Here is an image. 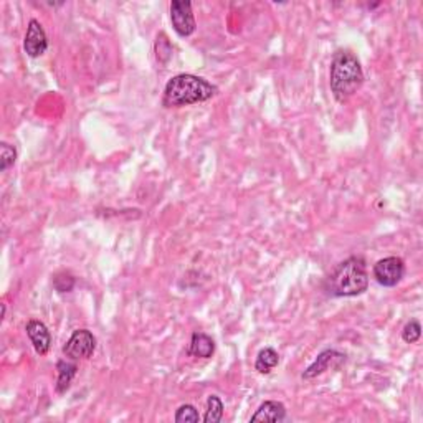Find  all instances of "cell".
Listing matches in <instances>:
<instances>
[{"mask_svg":"<svg viewBox=\"0 0 423 423\" xmlns=\"http://www.w3.org/2000/svg\"><path fill=\"white\" fill-rule=\"evenodd\" d=\"M326 291L336 298H353L367 291L369 273L362 256L341 261L324 282Z\"/></svg>","mask_w":423,"mask_h":423,"instance_id":"1","label":"cell"},{"mask_svg":"<svg viewBox=\"0 0 423 423\" xmlns=\"http://www.w3.org/2000/svg\"><path fill=\"white\" fill-rule=\"evenodd\" d=\"M329 78L331 91L336 101H349L364 84V71L358 56L349 50L336 51L331 61Z\"/></svg>","mask_w":423,"mask_h":423,"instance_id":"2","label":"cell"},{"mask_svg":"<svg viewBox=\"0 0 423 423\" xmlns=\"http://www.w3.org/2000/svg\"><path fill=\"white\" fill-rule=\"evenodd\" d=\"M218 88L201 76L182 73L172 76L164 88L163 104L165 108H182L203 103L217 96Z\"/></svg>","mask_w":423,"mask_h":423,"instance_id":"3","label":"cell"},{"mask_svg":"<svg viewBox=\"0 0 423 423\" xmlns=\"http://www.w3.org/2000/svg\"><path fill=\"white\" fill-rule=\"evenodd\" d=\"M374 278L380 286L393 288L402 282L405 274V263L398 256H387V258L379 260L372 268Z\"/></svg>","mask_w":423,"mask_h":423,"instance_id":"4","label":"cell"},{"mask_svg":"<svg viewBox=\"0 0 423 423\" xmlns=\"http://www.w3.org/2000/svg\"><path fill=\"white\" fill-rule=\"evenodd\" d=\"M94 349H96V337L93 336V332L78 329L66 341L63 354L71 360H87L94 354Z\"/></svg>","mask_w":423,"mask_h":423,"instance_id":"5","label":"cell"},{"mask_svg":"<svg viewBox=\"0 0 423 423\" xmlns=\"http://www.w3.org/2000/svg\"><path fill=\"white\" fill-rule=\"evenodd\" d=\"M170 22H172L174 30L180 37H190L196 32L197 23L192 13V4L185 0H174L170 2Z\"/></svg>","mask_w":423,"mask_h":423,"instance_id":"6","label":"cell"},{"mask_svg":"<svg viewBox=\"0 0 423 423\" xmlns=\"http://www.w3.org/2000/svg\"><path fill=\"white\" fill-rule=\"evenodd\" d=\"M23 49H25V53L32 58H38L42 56L49 49V38H46L45 28L42 27V23L32 18L28 22L27 27V33H25V40H23Z\"/></svg>","mask_w":423,"mask_h":423,"instance_id":"7","label":"cell"},{"mask_svg":"<svg viewBox=\"0 0 423 423\" xmlns=\"http://www.w3.org/2000/svg\"><path fill=\"white\" fill-rule=\"evenodd\" d=\"M344 362H346V354L339 353V351H334V349L322 351V353L316 358L315 362H312L310 367L304 370L301 377L304 380L315 379V377H317V375H322L324 372H327V370L339 369Z\"/></svg>","mask_w":423,"mask_h":423,"instance_id":"8","label":"cell"},{"mask_svg":"<svg viewBox=\"0 0 423 423\" xmlns=\"http://www.w3.org/2000/svg\"><path fill=\"white\" fill-rule=\"evenodd\" d=\"M27 336L30 342L33 344V349H35L37 354L45 355L49 354V351L51 348V334L44 322L38 320H30L25 326Z\"/></svg>","mask_w":423,"mask_h":423,"instance_id":"9","label":"cell"},{"mask_svg":"<svg viewBox=\"0 0 423 423\" xmlns=\"http://www.w3.org/2000/svg\"><path fill=\"white\" fill-rule=\"evenodd\" d=\"M286 418V407L282 402L277 400H266L261 403L253 415H251L250 422H270V423H279Z\"/></svg>","mask_w":423,"mask_h":423,"instance_id":"10","label":"cell"},{"mask_svg":"<svg viewBox=\"0 0 423 423\" xmlns=\"http://www.w3.org/2000/svg\"><path fill=\"white\" fill-rule=\"evenodd\" d=\"M189 355L198 359H210L215 353V341L206 332H194L190 337V344L187 349Z\"/></svg>","mask_w":423,"mask_h":423,"instance_id":"11","label":"cell"},{"mask_svg":"<svg viewBox=\"0 0 423 423\" xmlns=\"http://www.w3.org/2000/svg\"><path fill=\"white\" fill-rule=\"evenodd\" d=\"M56 370H58V379H56V392L65 393L70 389L71 382H73L78 367H76V364L68 362V360H60V362L56 364Z\"/></svg>","mask_w":423,"mask_h":423,"instance_id":"12","label":"cell"},{"mask_svg":"<svg viewBox=\"0 0 423 423\" xmlns=\"http://www.w3.org/2000/svg\"><path fill=\"white\" fill-rule=\"evenodd\" d=\"M279 364V355L273 348L261 349L255 360V369L260 374H270Z\"/></svg>","mask_w":423,"mask_h":423,"instance_id":"13","label":"cell"},{"mask_svg":"<svg viewBox=\"0 0 423 423\" xmlns=\"http://www.w3.org/2000/svg\"><path fill=\"white\" fill-rule=\"evenodd\" d=\"M223 410H225V407H223V402L220 400V397L210 396L207 398V410H206V415H203V422L206 423L222 422Z\"/></svg>","mask_w":423,"mask_h":423,"instance_id":"14","label":"cell"},{"mask_svg":"<svg viewBox=\"0 0 423 423\" xmlns=\"http://www.w3.org/2000/svg\"><path fill=\"white\" fill-rule=\"evenodd\" d=\"M174 420L177 423H198L201 422V415H198L197 408L190 403H185V405H180L175 412Z\"/></svg>","mask_w":423,"mask_h":423,"instance_id":"15","label":"cell"},{"mask_svg":"<svg viewBox=\"0 0 423 423\" xmlns=\"http://www.w3.org/2000/svg\"><path fill=\"white\" fill-rule=\"evenodd\" d=\"M17 160V151L15 147H12L7 142H2L0 144V170L6 172L8 168H12Z\"/></svg>","mask_w":423,"mask_h":423,"instance_id":"16","label":"cell"},{"mask_svg":"<svg viewBox=\"0 0 423 423\" xmlns=\"http://www.w3.org/2000/svg\"><path fill=\"white\" fill-rule=\"evenodd\" d=\"M420 336H422L420 322L415 320L408 321L402 331V339L405 341L407 344H415V342L420 339Z\"/></svg>","mask_w":423,"mask_h":423,"instance_id":"17","label":"cell"},{"mask_svg":"<svg viewBox=\"0 0 423 423\" xmlns=\"http://www.w3.org/2000/svg\"><path fill=\"white\" fill-rule=\"evenodd\" d=\"M53 286L58 293H68L75 288V278L70 273H58L53 278Z\"/></svg>","mask_w":423,"mask_h":423,"instance_id":"18","label":"cell"},{"mask_svg":"<svg viewBox=\"0 0 423 423\" xmlns=\"http://www.w3.org/2000/svg\"><path fill=\"white\" fill-rule=\"evenodd\" d=\"M6 311H7L6 304H2V320H4V317H6Z\"/></svg>","mask_w":423,"mask_h":423,"instance_id":"19","label":"cell"}]
</instances>
